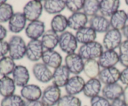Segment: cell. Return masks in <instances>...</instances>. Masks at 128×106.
<instances>
[{
	"label": "cell",
	"mask_w": 128,
	"mask_h": 106,
	"mask_svg": "<svg viewBox=\"0 0 128 106\" xmlns=\"http://www.w3.org/2000/svg\"><path fill=\"white\" fill-rule=\"evenodd\" d=\"M8 44L9 55L13 60H20L26 56L27 44L21 36H12L10 39Z\"/></svg>",
	"instance_id": "cell-1"
},
{
	"label": "cell",
	"mask_w": 128,
	"mask_h": 106,
	"mask_svg": "<svg viewBox=\"0 0 128 106\" xmlns=\"http://www.w3.org/2000/svg\"><path fill=\"white\" fill-rule=\"evenodd\" d=\"M102 44L98 41L82 44L78 50V54L84 60L96 59H98L103 52Z\"/></svg>",
	"instance_id": "cell-2"
},
{
	"label": "cell",
	"mask_w": 128,
	"mask_h": 106,
	"mask_svg": "<svg viewBox=\"0 0 128 106\" xmlns=\"http://www.w3.org/2000/svg\"><path fill=\"white\" fill-rule=\"evenodd\" d=\"M77 39L75 35L70 31H65L60 34L59 46L61 51L68 54L74 53L78 48Z\"/></svg>",
	"instance_id": "cell-3"
},
{
	"label": "cell",
	"mask_w": 128,
	"mask_h": 106,
	"mask_svg": "<svg viewBox=\"0 0 128 106\" xmlns=\"http://www.w3.org/2000/svg\"><path fill=\"white\" fill-rule=\"evenodd\" d=\"M43 4L40 1L32 0L28 2L23 7L22 13L30 22L39 20L43 11Z\"/></svg>",
	"instance_id": "cell-4"
},
{
	"label": "cell",
	"mask_w": 128,
	"mask_h": 106,
	"mask_svg": "<svg viewBox=\"0 0 128 106\" xmlns=\"http://www.w3.org/2000/svg\"><path fill=\"white\" fill-rule=\"evenodd\" d=\"M61 97V91L60 87L52 84L48 86L42 93L41 101L44 106H54Z\"/></svg>",
	"instance_id": "cell-5"
},
{
	"label": "cell",
	"mask_w": 128,
	"mask_h": 106,
	"mask_svg": "<svg viewBox=\"0 0 128 106\" xmlns=\"http://www.w3.org/2000/svg\"><path fill=\"white\" fill-rule=\"evenodd\" d=\"M122 33L114 29H110L106 32L102 39V46L106 50H114L119 48L122 43Z\"/></svg>",
	"instance_id": "cell-6"
},
{
	"label": "cell",
	"mask_w": 128,
	"mask_h": 106,
	"mask_svg": "<svg viewBox=\"0 0 128 106\" xmlns=\"http://www.w3.org/2000/svg\"><path fill=\"white\" fill-rule=\"evenodd\" d=\"M65 66L70 72L75 76L80 74L83 71L84 61L78 53H72L68 54L64 59Z\"/></svg>",
	"instance_id": "cell-7"
},
{
	"label": "cell",
	"mask_w": 128,
	"mask_h": 106,
	"mask_svg": "<svg viewBox=\"0 0 128 106\" xmlns=\"http://www.w3.org/2000/svg\"><path fill=\"white\" fill-rule=\"evenodd\" d=\"M44 51L41 40H30L26 45V56L32 62H38L41 59Z\"/></svg>",
	"instance_id": "cell-8"
},
{
	"label": "cell",
	"mask_w": 128,
	"mask_h": 106,
	"mask_svg": "<svg viewBox=\"0 0 128 106\" xmlns=\"http://www.w3.org/2000/svg\"><path fill=\"white\" fill-rule=\"evenodd\" d=\"M32 74L38 81L42 83H48L52 81V72L50 67L42 62L34 64L32 68Z\"/></svg>",
	"instance_id": "cell-9"
},
{
	"label": "cell",
	"mask_w": 128,
	"mask_h": 106,
	"mask_svg": "<svg viewBox=\"0 0 128 106\" xmlns=\"http://www.w3.org/2000/svg\"><path fill=\"white\" fill-rule=\"evenodd\" d=\"M44 32L45 24L40 19L30 22L25 28L26 36L31 40H38Z\"/></svg>",
	"instance_id": "cell-10"
},
{
	"label": "cell",
	"mask_w": 128,
	"mask_h": 106,
	"mask_svg": "<svg viewBox=\"0 0 128 106\" xmlns=\"http://www.w3.org/2000/svg\"><path fill=\"white\" fill-rule=\"evenodd\" d=\"M121 71L116 67L104 68L101 70L98 79L104 85L117 83L120 79Z\"/></svg>",
	"instance_id": "cell-11"
},
{
	"label": "cell",
	"mask_w": 128,
	"mask_h": 106,
	"mask_svg": "<svg viewBox=\"0 0 128 106\" xmlns=\"http://www.w3.org/2000/svg\"><path fill=\"white\" fill-rule=\"evenodd\" d=\"M70 74L71 72L65 65H61L60 67L55 69L52 72V84L60 88L65 87L70 79Z\"/></svg>",
	"instance_id": "cell-12"
},
{
	"label": "cell",
	"mask_w": 128,
	"mask_h": 106,
	"mask_svg": "<svg viewBox=\"0 0 128 106\" xmlns=\"http://www.w3.org/2000/svg\"><path fill=\"white\" fill-rule=\"evenodd\" d=\"M98 61L100 66L103 69L115 67L120 62L119 54L114 50H105Z\"/></svg>",
	"instance_id": "cell-13"
},
{
	"label": "cell",
	"mask_w": 128,
	"mask_h": 106,
	"mask_svg": "<svg viewBox=\"0 0 128 106\" xmlns=\"http://www.w3.org/2000/svg\"><path fill=\"white\" fill-rule=\"evenodd\" d=\"M85 84L86 82L82 77L78 75L72 76L65 86V91L67 94L76 96L83 91Z\"/></svg>",
	"instance_id": "cell-14"
},
{
	"label": "cell",
	"mask_w": 128,
	"mask_h": 106,
	"mask_svg": "<svg viewBox=\"0 0 128 106\" xmlns=\"http://www.w3.org/2000/svg\"><path fill=\"white\" fill-rule=\"evenodd\" d=\"M12 79L16 86L22 87L28 84L30 75L27 67L22 65H18L12 73Z\"/></svg>",
	"instance_id": "cell-15"
},
{
	"label": "cell",
	"mask_w": 128,
	"mask_h": 106,
	"mask_svg": "<svg viewBox=\"0 0 128 106\" xmlns=\"http://www.w3.org/2000/svg\"><path fill=\"white\" fill-rule=\"evenodd\" d=\"M90 26L94 30L96 33H106L111 27L110 20L101 14L91 17L89 21Z\"/></svg>",
	"instance_id": "cell-16"
},
{
	"label": "cell",
	"mask_w": 128,
	"mask_h": 106,
	"mask_svg": "<svg viewBox=\"0 0 128 106\" xmlns=\"http://www.w3.org/2000/svg\"><path fill=\"white\" fill-rule=\"evenodd\" d=\"M21 96L25 101H38L42 96V91L40 86L36 84H27L21 88Z\"/></svg>",
	"instance_id": "cell-17"
},
{
	"label": "cell",
	"mask_w": 128,
	"mask_h": 106,
	"mask_svg": "<svg viewBox=\"0 0 128 106\" xmlns=\"http://www.w3.org/2000/svg\"><path fill=\"white\" fill-rule=\"evenodd\" d=\"M41 59L42 63L48 67L54 69L62 65V56L58 52L54 50H44Z\"/></svg>",
	"instance_id": "cell-18"
},
{
	"label": "cell",
	"mask_w": 128,
	"mask_h": 106,
	"mask_svg": "<svg viewBox=\"0 0 128 106\" xmlns=\"http://www.w3.org/2000/svg\"><path fill=\"white\" fill-rule=\"evenodd\" d=\"M26 21L27 19L22 12H14L8 22L9 30L12 33H20L26 28Z\"/></svg>",
	"instance_id": "cell-19"
},
{
	"label": "cell",
	"mask_w": 128,
	"mask_h": 106,
	"mask_svg": "<svg viewBox=\"0 0 128 106\" xmlns=\"http://www.w3.org/2000/svg\"><path fill=\"white\" fill-rule=\"evenodd\" d=\"M124 88L117 82L111 84L104 85L102 88V96L107 99L108 101H113L121 98L123 94Z\"/></svg>",
	"instance_id": "cell-20"
},
{
	"label": "cell",
	"mask_w": 128,
	"mask_h": 106,
	"mask_svg": "<svg viewBox=\"0 0 128 106\" xmlns=\"http://www.w3.org/2000/svg\"><path fill=\"white\" fill-rule=\"evenodd\" d=\"M68 27L74 31L78 30L86 27L89 22L88 17L83 12H78L72 13L68 17Z\"/></svg>",
	"instance_id": "cell-21"
},
{
	"label": "cell",
	"mask_w": 128,
	"mask_h": 106,
	"mask_svg": "<svg viewBox=\"0 0 128 106\" xmlns=\"http://www.w3.org/2000/svg\"><path fill=\"white\" fill-rule=\"evenodd\" d=\"M60 36L52 29L45 31L41 37V43L44 50H54L59 45Z\"/></svg>",
	"instance_id": "cell-22"
},
{
	"label": "cell",
	"mask_w": 128,
	"mask_h": 106,
	"mask_svg": "<svg viewBox=\"0 0 128 106\" xmlns=\"http://www.w3.org/2000/svg\"><path fill=\"white\" fill-rule=\"evenodd\" d=\"M121 2L119 0H102L100 1V12L106 17H111L119 10Z\"/></svg>",
	"instance_id": "cell-23"
},
{
	"label": "cell",
	"mask_w": 128,
	"mask_h": 106,
	"mask_svg": "<svg viewBox=\"0 0 128 106\" xmlns=\"http://www.w3.org/2000/svg\"><path fill=\"white\" fill-rule=\"evenodd\" d=\"M75 36L78 42L82 45L96 41L97 33L90 26H86L76 31Z\"/></svg>",
	"instance_id": "cell-24"
},
{
	"label": "cell",
	"mask_w": 128,
	"mask_h": 106,
	"mask_svg": "<svg viewBox=\"0 0 128 106\" xmlns=\"http://www.w3.org/2000/svg\"><path fill=\"white\" fill-rule=\"evenodd\" d=\"M101 84L98 78L90 79L85 84L82 91L84 95L90 99L100 96V93L102 91Z\"/></svg>",
	"instance_id": "cell-25"
},
{
	"label": "cell",
	"mask_w": 128,
	"mask_h": 106,
	"mask_svg": "<svg viewBox=\"0 0 128 106\" xmlns=\"http://www.w3.org/2000/svg\"><path fill=\"white\" fill-rule=\"evenodd\" d=\"M128 21V14L122 9H119L110 17V22L112 29L122 31Z\"/></svg>",
	"instance_id": "cell-26"
},
{
	"label": "cell",
	"mask_w": 128,
	"mask_h": 106,
	"mask_svg": "<svg viewBox=\"0 0 128 106\" xmlns=\"http://www.w3.org/2000/svg\"><path fill=\"white\" fill-rule=\"evenodd\" d=\"M66 8V1L63 0H46L43 9L50 14H59Z\"/></svg>",
	"instance_id": "cell-27"
},
{
	"label": "cell",
	"mask_w": 128,
	"mask_h": 106,
	"mask_svg": "<svg viewBox=\"0 0 128 106\" xmlns=\"http://www.w3.org/2000/svg\"><path fill=\"white\" fill-rule=\"evenodd\" d=\"M16 86L12 78L9 76H2L0 78V95L6 97L14 94Z\"/></svg>",
	"instance_id": "cell-28"
},
{
	"label": "cell",
	"mask_w": 128,
	"mask_h": 106,
	"mask_svg": "<svg viewBox=\"0 0 128 106\" xmlns=\"http://www.w3.org/2000/svg\"><path fill=\"white\" fill-rule=\"evenodd\" d=\"M100 64L96 59L86 60L84 62L83 72L90 79L97 78L101 72Z\"/></svg>",
	"instance_id": "cell-29"
},
{
	"label": "cell",
	"mask_w": 128,
	"mask_h": 106,
	"mask_svg": "<svg viewBox=\"0 0 128 106\" xmlns=\"http://www.w3.org/2000/svg\"><path fill=\"white\" fill-rule=\"evenodd\" d=\"M68 27V18L63 14H59L54 15L51 21V28L56 33H62L65 32Z\"/></svg>",
	"instance_id": "cell-30"
},
{
	"label": "cell",
	"mask_w": 128,
	"mask_h": 106,
	"mask_svg": "<svg viewBox=\"0 0 128 106\" xmlns=\"http://www.w3.org/2000/svg\"><path fill=\"white\" fill-rule=\"evenodd\" d=\"M16 66L14 60L10 56L1 57L0 59V75L8 76L12 73Z\"/></svg>",
	"instance_id": "cell-31"
},
{
	"label": "cell",
	"mask_w": 128,
	"mask_h": 106,
	"mask_svg": "<svg viewBox=\"0 0 128 106\" xmlns=\"http://www.w3.org/2000/svg\"><path fill=\"white\" fill-rule=\"evenodd\" d=\"M100 1L98 0H85L82 11L88 17H93L100 11Z\"/></svg>",
	"instance_id": "cell-32"
},
{
	"label": "cell",
	"mask_w": 128,
	"mask_h": 106,
	"mask_svg": "<svg viewBox=\"0 0 128 106\" xmlns=\"http://www.w3.org/2000/svg\"><path fill=\"white\" fill-rule=\"evenodd\" d=\"M24 100L21 96L13 94L4 97L1 101L0 106H23Z\"/></svg>",
	"instance_id": "cell-33"
},
{
	"label": "cell",
	"mask_w": 128,
	"mask_h": 106,
	"mask_svg": "<svg viewBox=\"0 0 128 106\" xmlns=\"http://www.w3.org/2000/svg\"><path fill=\"white\" fill-rule=\"evenodd\" d=\"M13 7L9 3H4L0 5V23L9 22L14 14Z\"/></svg>",
	"instance_id": "cell-34"
},
{
	"label": "cell",
	"mask_w": 128,
	"mask_h": 106,
	"mask_svg": "<svg viewBox=\"0 0 128 106\" xmlns=\"http://www.w3.org/2000/svg\"><path fill=\"white\" fill-rule=\"evenodd\" d=\"M57 106H81V101L76 96L66 94L61 96Z\"/></svg>",
	"instance_id": "cell-35"
},
{
	"label": "cell",
	"mask_w": 128,
	"mask_h": 106,
	"mask_svg": "<svg viewBox=\"0 0 128 106\" xmlns=\"http://www.w3.org/2000/svg\"><path fill=\"white\" fill-rule=\"evenodd\" d=\"M120 62L124 67H128V40L122 41L119 47Z\"/></svg>",
	"instance_id": "cell-36"
},
{
	"label": "cell",
	"mask_w": 128,
	"mask_h": 106,
	"mask_svg": "<svg viewBox=\"0 0 128 106\" xmlns=\"http://www.w3.org/2000/svg\"><path fill=\"white\" fill-rule=\"evenodd\" d=\"M65 1L66 8L72 13H74L80 12L82 9L85 0H67Z\"/></svg>",
	"instance_id": "cell-37"
},
{
	"label": "cell",
	"mask_w": 128,
	"mask_h": 106,
	"mask_svg": "<svg viewBox=\"0 0 128 106\" xmlns=\"http://www.w3.org/2000/svg\"><path fill=\"white\" fill-rule=\"evenodd\" d=\"M90 105L91 106H111V102L103 96H98L91 99Z\"/></svg>",
	"instance_id": "cell-38"
},
{
	"label": "cell",
	"mask_w": 128,
	"mask_h": 106,
	"mask_svg": "<svg viewBox=\"0 0 128 106\" xmlns=\"http://www.w3.org/2000/svg\"><path fill=\"white\" fill-rule=\"evenodd\" d=\"M9 53V44L8 42L6 41H0V57L6 56Z\"/></svg>",
	"instance_id": "cell-39"
},
{
	"label": "cell",
	"mask_w": 128,
	"mask_h": 106,
	"mask_svg": "<svg viewBox=\"0 0 128 106\" xmlns=\"http://www.w3.org/2000/svg\"><path fill=\"white\" fill-rule=\"evenodd\" d=\"M120 81L123 84L128 86V67H125L121 72Z\"/></svg>",
	"instance_id": "cell-40"
},
{
	"label": "cell",
	"mask_w": 128,
	"mask_h": 106,
	"mask_svg": "<svg viewBox=\"0 0 128 106\" xmlns=\"http://www.w3.org/2000/svg\"><path fill=\"white\" fill-rule=\"evenodd\" d=\"M23 106H44L41 101H25Z\"/></svg>",
	"instance_id": "cell-41"
},
{
	"label": "cell",
	"mask_w": 128,
	"mask_h": 106,
	"mask_svg": "<svg viewBox=\"0 0 128 106\" xmlns=\"http://www.w3.org/2000/svg\"><path fill=\"white\" fill-rule=\"evenodd\" d=\"M8 31L4 26L2 24H0V41H4L6 37L7 36Z\"/></svg>",
	"instance_id": "cell-42"
},
{
	"label": "cell",
	"mask_w": 128,
	"mask_h": 106,
	"mask_svg": "<svg viewBox=\"0 0 128 106\" xmlns=\"http://www.w3.org/2000/svg\"><path fill=\"white\" fill-rule=\"evenodd\" d=\"M111 106H127L124 101L122 99H118L113 101H111Z\"/></svg>",
	"instance_id": "cell-43"
},
{
	"label": "cell",
	"mask_w": 128,
	"mask_h": 106,
	"mask_svg": "<svg viewBox=\"0 0 128 106\" xmlns=\"http://www.w3.org/2000/svg\"><path fill=\"white\" fill-rule=\"evenodd\" d=\"M122 97H123V101H124L127 106H128V86H126L124 89Z\"/></svg>",
	"instance_id": "cell-44"
},
{
	"label": "cell",
	"mask_w": 128,
	"mask_h": 106,
	"mask_svg": "<svg viewBox=\"0 0 128 106\" xmlns=\"http://www.w3.org/2000/svg\"><path fill=\"white\" fill-rule=\"evenodd\" d=\"M122 33L126 38V40H128V25H126L124 28L122 30Z\"/></svg>",
	"instance_id": "cell-45"
},
{
	"label": "cell",
	"mask_w": 128,
	"mask_h": 106,
	"mask_svg": "<svg viewBox=\"0 0 128 106\" xmlns=\"http://www.w3.org/2000/svg\"><path fill=\"white\" fill-rule=\"evenodd\" d=\"M6 2H7V1H1V0H0V5L2 4L6 3Z\"/></svg>",
	"instance_id": "cell-46"
},
{
	"label": "cell",
	"mask_w": 128,
	"mask_h": 106,
	"mask_svg": "<svg viewBox=\"0 0 128 106\" xmlns=\"http://www.w3.org/2000/svg\"><path fill=\"white\" fill-rule=\"evenodd\" d=\"M125 2H126V4L128 6V0H126V1H125Z\"/></svg>",
	"instance_id": "cell-47"
},
{
	"label": "cell",
	"mask_w": 128,
	"mask_h": 106,
	"mask_svg": "<svg viewBox=\"0 0 128 106\" xmlns=\"http://www.w3.org/2000/svg\"></svg>",
	"instance_id": "cell-48"
}]
</instances>
